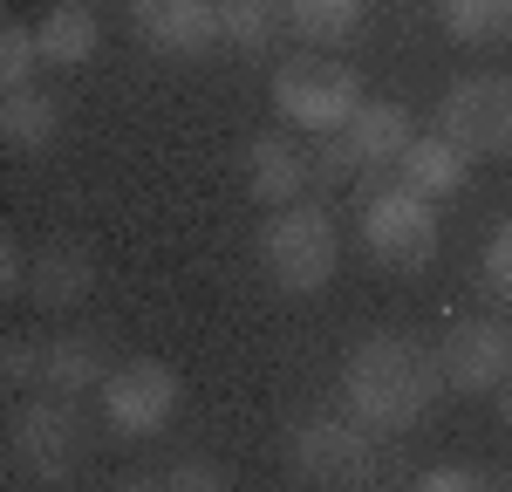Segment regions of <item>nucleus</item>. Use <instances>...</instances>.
Here are the masks:
<instances>
[{"label": "nucleus", "mask_w": 512, "mask_h": 492, "mask_svg": "<svg viewBox=\"0 0 512 492\" xmlns=\"http://www.w3.org/2000/svg\"><path fill=\"white\" fill-rule=\"evenodd\" d=\"M335 137H342V151L355 158L362 185H369V178H376V171H390L396 151L417 137V123H410V110H403V103H369V96H362V103H355V117L342 123Z\"/></svg>", "instance_id": "ddd939ff"}, {"label": "nucleus", "mask_w": 512, "mask_h": 492, "mask_svg": "<svg viewBox=\"0 0 512 492\" xmlns=\"http://www.w3.org/2000/svg\"><path fill=\"white\" fill-rule=\"evenodd\" d=\"M130 35L151 55L192 62L205 48H219V0H130Z\"/></svg>", "instance_id": "9d476101"}, {"label": "nucleus", "mask_w": 512, "mask_h": 492, "mask_svg": "<svg viewBox=\"0 0 512 492\" xmlns=\"http://www.w3.org/2000/svg\"><path fill=\"white\" fill-rule=\"evenodd\" d=\"M41 55H35V28H21V21H0V89H21V82H35Z\"/></svg>", "instance_id": "412c9836"}, {"label": "nucleus", "mask_w": 512, "mask_h": 492, "mask_svg": "<svg viewBox=\"0 0 512 492\" xmlns=\"http://www.w3.org/2000/svg\"><path fill=\"white\" fill-rule=\"evenodd\" d=\"M96 48H103V28H96V14L82 0H62V7H48L35 21V55L48 69H82Z\"/></svg>", "instance_id": "f3484780"}, {"label": "nucleus", "mask_w": 512, "mask_h": 492, "mask_svg": "<svg viewBox=\"0 0 512 492\" xmlns=\"http://www.w3.org/2000/svg\"><path fill=\"white\" fill-rule=\"evenodd\" d=\"M492 397H499V417H506V431H512V376L499 383V390H492Z\"/></svg>", "instance_id": "bb28decb"}, {"label": "nucleus", "mask_w": 512, "mask_h": 492, "mask_svg": "<svg viewBox=\"0 0 512 492\" xmlns=\"http://www.w3.org/2000/svg\"><path fill=\"white\" fill-rule=\"evenodd\" d=\"M485 287H492L499 301H512V219L485 240Z\"/></svg>", "instance_id": "b1692460"}, {"label": "nucleus", "mask_w": 512, "mask_h": 492, "mask_svg": "<svg viewBox=\"0 0 512 492\" xmlns=\"http://www.w3.org/2000/svg\"><path fill=\"white\" fill-rule=\"evenodd\" d=\"M478 486H485V472L478 465H458V458H444V465L424 472V492H478Z\"/></svg>", "instance_id": "393cba45"}, {"label": "nucleus", "mask_w": 512, "mask_h": 492, "mask_svg": "<svg viewBox=\"0 0 512 492\" xmlns=\"http://www.w3.org/2000/svg\"><path fill=\"white\" fill-rule=\"evenodd\" d=\"M362 246L383 267H431L437 260V199L410 192L403 178L390 185H362Z\"/></svg>", "instance_id": "423d86ee"}, {"label": "nucleus", "mask_w": 512, "mask_h": 492, "mask_svg": "<svg viewBox=\"0 0 512 492\" xmlns=\"http://www.w3.org/2000/svg\"><path fill=\"white\" fill-rule=\"evenodd\" d=\"M362 103V76L349 62H328V55H294L274 69V110L280 123L308 130V137H335Z\"/></svg>", "instance_id": "39448f33"}, {"label": "nucleus", "mask_w": 512, "mask_h": 492, "mask_svg": "<svg viewBox=\"0 0 512 492\" xmlns=\"http://www.w3.org/2000/svg\"><path fill=\"white\" fill-rule=\"evenodd\" d=\"M14 287H28V260H21V246L0 233V294H14Z\"/></svg>", "instance_id": "a878e982"}, {"label": "nucleus", "mask_w": 512, "mask_h": 492, "mask_svg": "<svg viewBox=\"0 0 512 492\" xmlns=\"http://www.w3.org/2000/svg\"><path fill=\"white\" fill-rule=\"evenodd\" d=\"M239 178H246V192L260 205H294V199H308V185H315V158L287 130H253L239 144Z\"/></svg>", "instance_id": "9b49d317"}, {"label": "nucleus", "mask_w": 512, "mask_h": 492, "mask_svg": "<svg viewBox=\"0 0 512 492\" xmlns=\"http://www.w3.org/2000/svg\"><path fill=\"white\" fill-rule=\"evenodd\" d=\"M444 28L465 48H499L512 41V0H444Z\"/></svg>", "instance_id": "aec40b11"}, {"label": "nucleus", "mask_w": 512, "mask_h": 492, "mask_svg": "<svg viewBox=\"0 0 512 492\" xmlns=\"http://www.w3.org/2000/svg\"><path fill=\"white\" fill-rule=\"evenodd\" d=\"M362 7L369 0H280V14L294 21V35H308L315 48H335L362 28Z\"/></svg>", "instance_id": "6ab92c4d"}, {"label": "nucleus", "mask_w": 512, "mask_h": 492, "mask_svg": "<svg viewBox=\"0 0 512 492\" xmlns=\"http://www.w3.org/2000/svg\"><path fill=\"white\" fill-rule=\"evenodd\" d=\"M437 376H444V390H458V397H492L512 376V328L492 322V315L451 322L444 342H437Z\"/></svg>", "instance_id": "1a4fd4ad"}, {"label": "nucleus", "mask_w": 512, "mask_h": 492, "mask_svg": "<svg viewBox=\"0 0 512 492\" xmlns=\"http://www.w3.org/2000/svg\"><path fill=\"white\" fill-rule=\"evenodd\" d=\"M260 267H267V281L280 294H321V287L335 281V267H342V240H335V219L321 212V205L294 199V205H274V219L260 226Z\"/></svg>", "instance_id": "f03ea898"}, {"label": "nucleus", "mask_w": 512, "mask_h": 492, "mask_svg": "<svg viewBox=\"0 0 512 492\" xmlns=\"http://www.w3.org/2000/svg\"><path fill=\"white\" fill-rule=\"evenodd\" d=\"M396 178L410 185V192H424V199H451V192H465V178H472V158L451 144V137H410L390 164Z\"/></svg>", "instance_id": "dca6fc26"}, {"label": "nucleus", "mask_w": 512, "mask_h": 492, "mask_svg": "<svg viewBox=\"0 0 512 492\" xmlns=\"http://www.w3.org/2000/svg\"><path fill=\"white\" fill-rule=\"evenodd\" d=\"M103 376H110V349H103V335H89V328L41 335V390H55V397H89Z\"/></svg>", "instance_id": "4468645a"}, {"label": "nucleus", "mask_w": 512, "mask_h": 492, "mask_svg": "<svg viewBox=\"0 0 512 492\" xmlns=\"http://www.w3.org/2000/svg\"><path fill=\"white\" fill-rule=\"evenodd\" d=\"M158 486L164 492H226L233 472H226L219 458H171V465L158 472Z\"/></svg>", "instance_id": "4be33fe9"}, {"label": "nucleus", "mask_w": 512, "mask_h": 492, "mask_svg": "<svg viewBox=\"0 0 512 492\" xmlns=\"http://www.w3.org/2000/svg\"><path fill=\"white\" fill-rule=\"evenodd\" d=\"M287 479L321 492H355L376 479V431H362L349 410L342 417H301L287 431Z\"/></svg>", "instance_id": "7ed1b4c3"}, {"label": "nucleus", "mask_w": 512, "mask_h": 492, "mask_svg": "<svg viewBox=\"0 0 512 492\" xmlns=\"http://www.w3.org/2000/svg\"><path fill=\"white\" fill-rule=\"evenodd\" d=\"M14 465L35 479V486H69L89 458V417H82V397H55L41 390L35 404L14 417Z\"/></svg>", "instance_id": "20e7f679"}, {"label": "nucleus", "mask_w": 512, "mask_h": 492, "mask_svg": "<svg viewBox=\"0 0 512 492\" xmlns=\"http://www.w3.org/2000/svg\"><path fill=\"white\" fill-rule=\"evenodd\" d=\"M499 486H506V492H512V465H506V472H499Z\"/></svg>", "instance_id": "cd10ccee"}, {"label": "nucleus", "mask_w": 512, "mask_h": 492, "mask_svg": "<svg viewBox=\"0 0 512 492\" xmlns=\"http://www.w3.org/2000/svg\"><path fill=\"white\" fill-rule=\"evenodd\" d=\"M437 397H444L437 349L417 342V335H403V328L362 335L349 349V363H342V410H349L362 431H376V438L417 431Z\"/></svg>", "instance_id": "f257e3e1"}, {"label": "nucleus", "mask_w": 512, "mask_h": 492, "mask_svg": "<svg viewBox=\"0 0 512 492\" xmlns=\"http://www.w3.org/2000/svg\"><path fill=\"white\" fill-rule=\"evenodd\" d=\"M437 137H451L465 158H506L512 151V76L478 69L458 76L437 103Z\"/></svg>", "instance_id": "0eeeda50"}, {"label": "nucleus", "mask_w": 512, "mask_h": 492, "mask_svg": "<svg viewBox=\"0 0 512 492\" xmlns=\"http://www.w3.org/2000/svg\"><path fill=\"white\" fill-rule=\"evenodd\" d=\"M219 41L233 55H267L280 41V0H219Z\"/></svg>", "instance_id": "a211bd4d"}, {"label": "nucleus", "mask_w": 512, "mask_h": 492, "mask_svg": "<svg viewBox=\"0 0 512 492\" xmlns=\"http://www.w3.org/2000/svg\"><path fill=\"white\" fill-rule=\"evenodd\" d=\"M96 253L82 240H48L35 253V267H28V301L48 308V315H76L82 301L96 294Z\"/></svg>", "instance_id": "f8f14e48"}, {"label": "nucleus", "mask_w": 512, "mask_h": 492, "mask_svg": "<svg viewBox=\"0 0 512 492\" xmlns=\"http://www.w3.org/2000/svg\"><path fill=\"white\" fill-rule=\"evenodd\" d=\"M55 137H62V110H55L48 89H35V82L0 89V144H7L14 158H48Z\"/></svg>", "instance_id": "2eb2a0df"}, {"label": "nucleus", "mask_w": 512, "mask_h": 492, "mask_svg": "<svg viewBox=\"0 0 512 492\" xmlns=\"http://www.w3.org/2000/svg\"><path fill=\"white\" fill-rule=\"evenodd\" d=\"M178 369L158 363V356H137V363H117L103 383H96V404H103V424L117 438H158L164 424L178 417Z\"/></svg>", "instance_id": "6e6552de"}, {"label": "nucleus", "mask_w": 512, "mask_h": 492, "mask_svg": "<svg viewBox=\"0 0 512 492\" xmlns=\"http://www.w3.org/2000/svg\"><path fill=\"white\" fill-rule=\"evenodd\" d=\"M0 376L41 390V335H0Z\"/></svg>", "instance_id": "5701e85b"}]
</instances>
